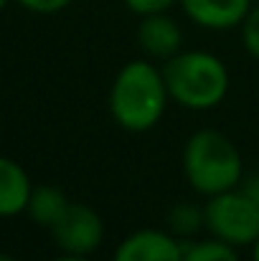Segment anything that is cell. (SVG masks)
I'll return each instance as SVG.
<instances>
[{
    "label": "cell",
    "mask_w": 259,
    "mask_h": 261,
    "mask_svg": "<svg viewBox=\"0 0 259 261\" xmlns=\"http://www.w3.org/2000/svg\"><path fill=\"white\" fill-rule=\"evenodd\" d=\"M54 261H89V256H72V254H64V256H59V259Z\"/></svg>",
    "instance_id": "e0dca14e"
},
{
    "label": "cell",
    "mask_w": 259,
    "mask_h": 261,
    "mask_svg": "<svg viewBox=\"0 0 259 261\" xmlns=\"http://www.w3.org/2000/svg\"><path fill=\"white\" fill-rule=\"evenodd\" d=\"M135 41L145 59L166 64L168 59L183 51V28L171 13L143 15L135 31Z\"/></svg>",
    "instance_id": "8992f818"
},
{
    "label": "cell",
    "mask_w": 259,
    "mask_h": 261,
    "mask_svg": "<svg viewBox=\"0 0 259 261\" xmlns=\"http://www.w3.org/2000/svg\"><path fill=\"white\" fill-rule=\"evenodd\" d=\"M31 180L28 173L10 158H0V216L10 218L26 211L31 198Z\"/></svg>",
    "instance_id": "9c48e42d"
},
{
    "label": "cell",
    "mask_w": 259,
    "mask_h": 261,
    "mask_svg": "<svg viewBox=\"0 0 259 261\" xmlns=\"http://www.w3.org/2000/svg\"><path fill=\"white\" fill-rule=\"evenodd\" d=\"M160 69L171 101L191 112H206L219 107L231 89L229 66L221 56L206 48L180 51L166 64H160Z\"/></svg>",
    "instance_id": "3957f363"
},
{
    "label": "cell",
    "mask_w": 259,
    "mask_h": 261,
    "mask_svg": "<svg viewBox=\"0 0 259 261\" xmlns=\"http://www.w3.org/2000/svg\"><path fill=\"white\" fill-rule=\"evenodd\" d=\"M69 198L61 188L56 185H38L31 190V198H28V205H26V213L31 216L33 223L43 226V228H54V223L64 216V211L69 208Z\"/></svg>",
    "instance_id": "30bf717a"
},
{
    "label": "cell",
    "mask_w": 259,
    "mask_h": 261,
    "mask_svg": "<svg viewBox=\"0 0 259 261\" xmlns=\"http://www.w3.org/2000/svg\"><path fill=\"white\" fill-rule=\"evenodd\" d=\"M18 5H23L26 10L31 13H41V15H51V13H59L64 8H69L74 0H15Z\"/></svg>",
    "instance_id": "9a60e30c"
},
{
    "label": "cell",
    "mask_w": 259,
    "mask_h": 261,
    "mask_svg": "<svg viewBox=\"0 0 259 261\" xmlns=\"http://www.w3.org/2000/svg\"><path fill=\"white\" fill-rule=\"evenodd\" d=\"M51 236L61 254L91 256L104 241V221L91 205L69 203L64 216L54 223Z\"/></svg>",
    "instance_id": "5b68a950"
},
{
    "label": "cell",
    "mask_w": 259,
    "mask_h": 261,
    "mask_svg": "<svg viewBox=\"0 0 259 261\" xmlns=\"http://www.w3.org/2000/svg\"><path fill=\"white\" fill-rule=\"evenodd\" d=\"M0 261H18V259H15V256H10V254H3V251H0Z\"/></svg>",
    "instance_id": "d6986e66"
},
{
    "label": "cell",
    "mask_w": 259,
    "mask_h": 261,
    "mask_svg": "<svg viewBox=\"0 0 259 261\" xmlns=\"http://www.w3.org/2000/svg\"><path fill=\"white\" fill-rule=\"evenodd\" d=\"M252 261H259V239L252 244Z\"/></svg>",
    "instance_id": "ac0fdd59"
},
{
    "label": "cell",
    "mask_w": 259,
    "mask_h": 261,
    "mask_svg": "<svg viewBox=\"0 0 259 261\" xmlns=\"http://www.w3.org/2000/svg\"><path fill=\"white\" fill-rule=\"evenodd\" d=\"M125 8L143 18V15H153V13H171V8H175L180 0H122Z\"/></svg>",
    "instance_id": "5bb4252c"
},
{
    "label": "cell",
    "mask_w": 259,
    "mask_h": 261,
    "mask_svg": "<svg viewBox=\"0 0 259 261\" xmlns=\"http://www.w3.org/2000/svg\"><path fill=\"white\" fill-rule=\"evenodd\" d=\"M168 104L171 94L163 69L145 56L120 66L107 96L112 122L130 135H145L155 129L166 117Z\"/></svg>",
    "instance_id": "6da1fadb"
},
{
    "label": "cell",
    "mask_w": 259,
    "mask_h": 261,
    "mask_svg": "<svg viewBox=\"0 0 259 261\" xmlns=\"http://www.w3.org/2000/svg\"><path fill=\"white\" fill-rule=\"evenodd\" d=\"M206 233L237 249H252L259 239V208L239 188L206 198Z\"/></svg>",
    "instance_id": "277c9868"
},
{
    "label": "cell",
    "mask_w": 259,
    "mask_h": 261,
    "mask_svg": "<svg viewBox=\"0 0 259 261\" xmlns=\"http://www.w3.org/2000/svg\"><path fill=\"white\" fill-rule=\"evenodd\" d=\"M8 5V0H0V13H3V8Z\"/></svg>",
    "instance_id": "ffe728a7"
},
{
    "label": "cell",
    "mask_w": 259,
    "mask_h": 261,
    "mask_svg": "<svg viewBox=\"0 0 259 261\" xmlns=\"http://www.w3.org/2000/svg\"><path fill=\"white\" fill-rule=\"evenodd\" d=\"M242 43H244L247 54L254 61H259V3L252 5L247 20L242 23Z\"/></svg>",
    "instance_id": "4fadbf2b"
},
{
    "label": "cell",
    "mask_w": 259,
    "mask_h": 261,
    "mask_svg": "<svg viewBox=\"0 0 259 261\" xmlns=\"http://www.w3.org/2000/svg\"><path fill=\"white\" fill-rule=\"evenodd\" d=\"M183 15L203 31H234L247 20L254 0H180Z\"/></svg>",
    "instance_id": "ba28073f"
},
{
    "label": "cell",
    "mask_w": 259,
    "mask_h": 261,
    "mask_svg": "<svg viewBox=\"0 0 259 261\" xmlns=\"http://www.w3.org/2000/svg\"><path fill=\"white\" fill-rule=\"evenodd\" d=\"M112 261H183V241L171 231L137 228L117 244Z\"/></svg>",
    "instance_id": "52a82bcc"
},
{
    "label": "cell",
    "mask_w": 259,
    "mask_h": 261,
    "mask_svg": "<svg viewBox=\"0 0 259 261\" xmlns=\"http://www.w3.org/2000/svg\"><path fill=\"white\" fill-rule=\"evenodd\" d=\"M166 231H171L183 244L198 239L201 231H206V208L193 203V200L173 203L168 216H166Z\"/></svg>",
    "instance_id": "8fae6325"
},
{
    "label": "cell",
    "mask_w": 259,
    "mask_h": 261,
    "mask_svg": "<svg viewBox=\"0 0 259 261\" xmlns=\"http://www.w3.org/2000/svg\"><path fill=\"white\" fill-rule=\"evenodd\" d=\"M183 261H242L239 249L221 239H193L183 244Z\"/></svg>",
    "instance_id": "7c38bea8"
},
{
    "label": "cell",
    "mask_w": 259,
    "mask_h": 261,
    "mask_svg": "<svg viewBox=\"0 0 259 261\" xmlns=\"http://www.w3.org/2000/svg\"><path fill=\"white\" fill-rule=\"evenodd\" d=\"M239 190L244 193V195H249L252 200H254V205L259 208V170L257 173H244L242 177V182H239Z\"/></svg>",
    "instance_id": "2e32d148"
},
{
    "label": "cell",
    "mask_w": 259,
    "mask_h": 261,
    "mask_svg": "<svg viewBox=\"0 0 259 261\" xmlns=\"http://www.w3.org/2000/svg\"><path fill=\"white\" fill-rule=\"evenodd\" d=\"M180 168L188 188L203 198L234 190L244 177V160L239 147L229 135L214 127L196 129L185 140Z\"/></svg>",
    "instance_id": "7a4b0ae2"
}]
</instances>
